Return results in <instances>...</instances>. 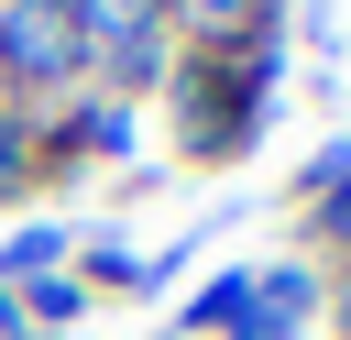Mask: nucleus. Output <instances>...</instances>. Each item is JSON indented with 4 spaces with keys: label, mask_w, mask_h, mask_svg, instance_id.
Listing matches in <instances>:
<instances>
[]
</instances>
